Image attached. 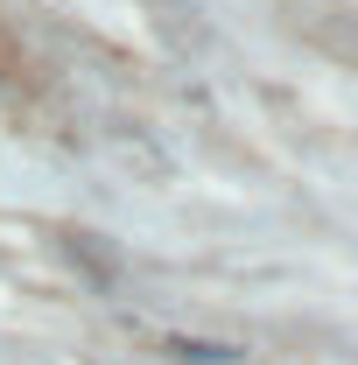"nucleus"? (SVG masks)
<instances>
[]
</instances>
